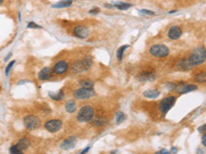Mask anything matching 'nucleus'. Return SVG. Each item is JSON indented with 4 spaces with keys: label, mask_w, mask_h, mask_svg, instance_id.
Instances as JSON below:
<instances>
[{
    "label": "nucleus",
    "mask_w": 206,
    "mask_h": 154,
    "mask_svg": "<svg viewBox=\"0 0 206 154\" xmlns=\"http://www.w3.org/2000/svg\"><path fill=\"white\" fill-rule=\"evenodd\" d=\"M187 61L193 67L199 66L206 61V48L204 46H197L190 54Z\"/></svg>",
    "instance_id": "1"
},
{
    "label": "nucleus",
    "mask_w": 206,
    "mask_h": 154,
    "mask_svg": "<svg viewBox=\"0 0 206 154\" xmlns=\"http://www.w3.org/2000/svg\"><path fill=\"white\" fill-rule=\"evenodd\" d=\"M94 115H95V110H94L93 107L86 105L82 107V108L79 109V111L77 112L76 119L79 122H88L92 120Z\"/></svg>",
    "instance_id": "2"
},
{
    "label": "nucleus",
    "mask_w": 206,
    "mask_h": 154,
    "mask_svg": "<svg viewBox=\"0 0 206 154\" xmlns=\"http://www.w3.org/2000/svg\"><path fill=\"white\" fill-rule=\"evenodd\" d=\"M93 64V61L91 58H85L83 60H79L73 63L72 65V71L74 73H82L89 70Z\"/></svg>",
    "instance_id": "3"
},
{
    "label": "nucleus",
    "mask_w": 206,
    "mask_h": 154,
    "mask_svg": "<svg viewBox=\"0 0 206 154\" xmlns=\"http://www.w3.org/2000/svg\"><path fill=\"white\" fill-rule=\"evenodd\" d=\"M150 54L156 58H166L170 54V51L164 44H155L150 48Z\"/></svg>",
    "instance_id": "4"
},
{
    "label": "nucleus",
    "mask_w": 206,
    "mask_h": 154,
    "mask_svg": "<svg viewBox=\"0 0 206 154\" xmlns=\"http://www.w3.org/2000/svg\"><path fill=\"white\" fill-rule=\"evenodd\" d=\"M175 102H176V98L174 96L166 97V98H164L163 100L159 103V110H160L164 115H165L167 112H168L172 107L174 106Z\"/></svg>",
    "instance_id": "5"
},
{
    "label": "nucleus",
    "mask_w": 206,
    "mask_h": 154,
    "mask_svg": "<svg viewBox=\"0 0 206 154\" xmlns=\"http://www.w3.org/2000/svg\"><path fill=\"white\" fill-rule=\"evenodd\" d=\"M95 96V90L94 88H87V87H82L77 88L73 92V97L76 100H87L92 97Z\"/></svg>",
    "instance_id": "6"
},
{
    "label": "nucleus",
    "mask_w": 206,
    "mask_h": 154,
    "mask_svg": "<svg viewBox=\"0 0 206 154\" xmlns=\"http://www.w3.org/2000/svg\"><path fill=\"white\" fill-rule=\"evenodd\" d=\"M24 125L25 127L27 129H30V130H34V129H37L40 127L41 125V121L40 119L38 118L37 116L35 115H27L24 118Z\"/></svg>",
    "instance_id": "7"
},
{
    "label": "nucleus",
    "mask_w": 206,
    "mask_h": 154,
    "mask_svg": "<svg viewBox=\"0 0 206 154\" xmlns=\"http://www.w3.org/2000/svg\"><path fill=\"white\" fill-rule=\"evenodd\" d=\"M72 35L79 39H87L90 36V30L83 25H77L72 29Z\"/></svg>",
    "instance_id": "8"
},
{
    "label": "nucleus",
    "mask_w": 206,
    "mask_h": 154,
    "mask_svg": "<svg viewBox=\"0 0 206 154\" xmlns=\"http://www.w3.org/2000/svg\"><path fill=\"white\" fill-rule=\"evenodd\" d=\"M63 122L60 119H49L44 123V129L49 133H57L62 129Z\"/></svg>",
    "instance_id": "9"
},
{
    "label": "nucleus",
    "mask_w": 206,
    "mask_h": 154,
    "mask_svg": "<svg viewBox=\"0 0 206 154\" xmlns=\"http://www.w3.org/2000/svg\"><path fill=\"white\" fill-rule=\"evenodd\" d=\"M198 87L196 84H187V83L184 82H179L178 84L175 85V92L178 93V95H182V93H187L190 92H193V90H196Z\"/></svg>",
    "instance_id": "10"
},
{
    "label": "nucleus",
    "mask_w": 206,
    "mask_h": 154,
    "mask_svg": "<svg viewBox=\"0 0 206 154\" xmlns=\"http://www.w3.org/2000/svg\"><path fill=\"white\" fill-rule=\"evenodd\" d=\"M69 64L67 61H59L55 64L53 71L56 75H63L68 71Z\"/></svg>",
    "instance_id": "11"
},
{
    "label": "nucleus",
    "mask_w": 206,
    "mask_h": 154,
    "mask_svg": "<svg viewBox=\"0 0 206 154\" xmlns=\"http://www.w3.org/2000/svg\"><path fill=\"white\" fill-rule=\"evenodd\" d=\"M167 35H168V38L171 39V40H177V39H179L181 37L182 30H181V28L179 27V26L173 25V26H171V27L169 28Z\"/></svg>",
    "instance_id": "12"
},
{
    "label": "nucleus",
    "mask_w": 206,
    "mask_h": 154,
    "mask_svg": "<svg viewBox=\"0 0 206 154\" xmlns=\"http://www.w3.org/2000/svg\"><path fill=\"white\" fill-rule=\"evenodd\" d=\"M77 143V138L75 136H72V137H69L68 139H66L65 141L61 143L60 145V148L62 150H71L76 146Z\"/></svg>",
    "instance_id": "13"
},
{
    "label": "nucleus",
    "mask_w": 206,
    "mask_h": 154,
    "mask_svg": "<svg viewBox=\"0 0 206 154\" xmlns=\"http://www.w3.org/2000/svg\"><path fill=\"white\" fill-rule=\"evenodd\" d=\"M53 73H54V71L52 68H49V67L43 68V69L38 73V79L41 80V81L51 79L52 76H53Z\"/></svg>",
    "instance_id": "14"
},
{
    "label": "nucleus",
    "mask_w": 206,
    "mask_h": 154,
    "mask_svg": "<svg viewBox=\"0 0 206 154\" xmlns=\"http://www.w3.org/2000/svg\"><path fill=\"white\" fill-rule=\"evenodd\" d=\"M91 121H92V124L94 125V126H98V127L105 126V125L107 124V119H106L105 117H103V116L93 117Z\"/></svg>",
    "instance_id": "15"
},
{
    "label": "nucleus",
    "mask_w": 206,
    "mask_h": 154,
    "mask_svg": "<svg viewBox=\"0 0 206 154\" xmlns=\"http://www.w3.org/2000/svg\"><path fill=\"white\" fill-rule=\"evenodd\" d=\"M156 78V74L153 72H143L138 75V80L139 81H153Z\"/></svg>",
    "instance_id": "16"
},
{
    "label": "nucleus",
    "mask_w": 206,
    "mask_h": 154,
    "mask_svg": "<svg viewBox=\"0 0 206 154\" xmlns=\"http://www.w3.org/2000/svg\"><path fill=\"white\" fill-rule=\"evenodd\" d=\"M72 3H73L72 0H63V1H59V2H57V3H54L52 5V7H53V8H56V9L66 8V7L71 6Z\"/></svg>",
    "instance_id": "17"
},
{
    "label": "nucleus",
    "mask_w": 206,
    "mask_h": 154,
    "mask_svg": "<svg viewBox=\"0 0 206 154\" xmlns=\"http://www.w3.org/2000/svg\"><path fill=\"white\" fill-rule=\"evenodd\" d=\"M15 145H17L22 151H25L30 147L31 143H30L29 139H27V138L24 137V138H22V139H20L19 141H18V143Z\"/></svg>",
    "instance_id": "18"
},
{
    "label": "nucleus",
    "mask_w": 206,
    "mask_h": 154,
    "mask_svg": "<svg viewBox=\"0 0 206 154\" xmlns=\"http://www.w3.org/2000/svg\"><path fill=\"white\" fill-rule=\"evenodd\" d=\"M177 68H178L179 70H181V71H187V70H190L194 67L190 64V62L187 61V59H184L177 63Z\"/></svg>",
    "instance_id": "19"
},
{
    "label": "nucleus",
    "mask_w": 206,
    "mask_h": 154,
    "mask_svg": "<svg viewBox=\"0 0 206 154\" xmlns=\"http://www.w3.org/2000/svg\"><path fill=\"white\" fill-rule=\"evenodd\" d=\"M113 5H114V8L120 9V10H127V9L131 8V7L133 6L132 3H129V2H123V1L116 2Z\"/></svg>",
    "instance_id": "20"
},
{
    "label": "nucleus",
    "mask_w": 206,
    "mask_h": 154,
    "mask_svg": "<svg viewBox=\"0 0 206 154\" xmlns=\"http://www.w3.org/2000/svg\"><path fill=\"white\" fill-rule=\"evenodd\" d=\"M143 96L148 99H156L160 96V92L157 90H147L143 93Z\"/></svg>",
    "instance_id": "21"
},
{
    "label": "nucleus",
    "mask_w": 206,
    "mask_h": 154,
    "mask_svg": "<svg viewBox=\"0 0 206 154\" xmlns=\"http://www.w3.org/2000/svg\"><path fill=\"white\" fill-rule=\"evenodd\" d=\"M76 108L77 106L74 101H68L66 103V105H65V109H66V111L68 113H73V112L76 111Z\"/></svg>",
    "instance_id": "22"
},
{
    "label": "nucleus",
    "mask_w": 206,
    "mask_h": 154,
    "mask_svg": "<svg viewBox=\"0 0 206 154\" xmlns=\"http://www.w3.org/2000/svg\"><path fill=\"white\" fill-rule=\"evenodd\" d=\"M194 80L198 83H206V71L197 73L194 76Z\"/></svg>",
    "instance_id": "23"
},
{
    "label": "nucleus",
    "mask_w": 206,
    "mask_h": 154,
    "mask_svg": "<svg viewBox=\"0 0 206 154\" xmlns=\"http://www.w3.org/2000/svg\"><path fill=\"white\" fill-rule=\"evenodd\" d=\"M49 97H51V99H53V100H55V101H62L65 98L63 90H59L57 93H49Z\"/></svg>",
    "instance_id": "24"
},
{
    "label": "nucleus",
    "mask_w": 206,
    "mask_h": 154,
    "mask_svg": "<svg viewBox=\"0 0 206 154\" xmlns=\"http://www.w3.org/2000/svg\"><path fill=\"white\" fill-rule=\"evenodd\" d=\"M129 48V45H123V46H120V48L118 49V51H117V57H118V59L120 60V61H122L123 60V56H124V53L125 51Z\"/></svg>",
    "instance_id": "25"
},
{
    "label": "nucleus",
    "mask_w": 206,
    "mask_h": 154,
    "mask_svg": "<svg viewBox=\"0 0 206 154\" xmlns=\"http://www.w3.org/2000/svg\"><path fill=\"white\" fill-rule=\"evenodd\" d=\"M79 84L82 85V87H87V88H92L94 85V82L90 79H83L79 82Z\"/></svg>",
    "instance_id": "26"
},
{
    "label": "nucleus",
    "mask_w": 206,
    "mask_h": 154,
    "mask_svg": "<svg viewBox=\"0 0 206 154\" xmlns=\"http://www.w3.org/2000/svg\"><path fill=\"white\" fill-rule=\"evenodd\" d=\"M124 120H126V115H125L123 112L120 111L118 113V115H117V123L120 124V123H122Z\"/></svg>",
    "instance_id": "27"
},
{
    "label": "nucleus",
    "mask_w": 206,
    "mask_h": 154,
    "mask_svg": "<svg viewBox=\"0 0 206 154\" xmlns=\"http://www.w3.org/2000/svg\"><path fill=\"white\" fill-rule=\"evenodd\" d=\"M9 152L12 154H20L22 153V150H21L17 145H12V147L9 148Z\"/></svg>",
    "instance_id": "28"
},
{
    "label": "nucleus",
    "mask_w": 206,
    "mask_h": 154,
    "mask_svg": "<svg viewBox=\"0 0 206 154\" xmlns=\"http://www.w3.org/2000/svg\"><path fill=\"white\" fill-rule=\"evenodd\" d=\"M138 11H139V14L145 15H157L155 11H152V10H148V9H139Z\"/></svg>",
    "instance_id": "29"
},
{
    "label": "nucleus",
    "mask_w": 206,
    "mask_h": 154,
    "mask_svg": "<svg viewBox=\"0 0 206 154\" xmlns=\"http://www.w3.org/2000/svg\"><path fill=\"white\" fill-rule=\"evenodd\" d=\"M27 27L29 28V29H41V26H39V25H37L36 24V23H34V22H30L29 24L27 25Z\"/></svg>",
    "instance_id": "30"
},
{
    "label": "nucleus",
    "mask_w": 206,
    "mask_h": 154,
    "mask_svg": "<svg viewBox=\"0 0 206 154\" xmlns=\"http://www.w3.org/2000/svg\"><path fill=\"white\" fill-rule=\"evenodd\" d=\"M15 61H12V62H9V64L7 65L6 68H5V75H8V74H9L10 69H12V66H14V65H15Z\"/></svg>",
    "instance_id": "31"
},
{
    "label": "nucleus",
    "mask_w": 206,
    "mask_h": 154,
    "mask_svg": "<svg viewBox=\"0 0 206 154\" xmlns=\"http://www.w3.org/2000/svg\"><path fill=\"white\" fill-rule=\"evenodd\" d=\"M99 12H100V8H99V7H94V8H92L90 11H89V14L90 15H97V14H99Z\"/></svg>",
    "instance_id": "32"
},
{
    "label": "nucleus",
    "mask_w": 206,
    "mask_h": 154,
    "mask_svg": "<svg viewBox=\"0 0 206 154\" xmlns=\"http://www.w3.org/2000/svg\"><path fill=\"white\" fill-rule=\"evenodd\" d=\"M198 130H199L200 133H202V134H204V133H206V123L205 124H203L201 125V126L198 129Z\"/></svg>",
    "instance_id": "33"
},
{
    "label": "nucleus",
    "mask_w": 206,
    "mask_h": 154,
    "mask_svg": "<svg viewBox=\"0 0 206 154\" xmlns=\"http://www.w3.org/2000/svg\"><path fill=\"white\" fill-rule=\"evenodd\" d=\"M202 144L204 147H206V133L202 135Z\"/></svg>",
    "instance_id": "34"
},
{
    "label": "nucleus",
    "mask_w": 206,
    "mask_h": 154,
    "mask_svg": "<svg viewBox=\"0 0 206 154\" xmlns=\"http://www.w3.org/2000/svg\"><path fill=\"white\" fill-rule=\"evenodd\" d=\"M104 7H105V8H108V9H111V8H114V5L113 4L105 3V4H104Z\"/></svg>",
    "instance_id": "35"
},
{
    "label": "nucleus",
    "mask_w": 206,
    "mask_h": 154,
    "mask_svg": "<svg viewBox=\"0 0 206 154\" xmlns=\"http://www.w3.org/2000/svg\"><path fill=\"white\" fill-rule=\"evenodd\" d=\"M89 149H90V147H88V148H86V149H83V150L82 151V154H83V153H87L88 151H89Z\"/></svg>",
    "instance_id": "36"
},
{
    "label": "nucleus",
    "mask_w": 206,
    "mask_h": 154,
    "mask_svg": "<svg viewBox=\"0 0 206 154\" xmlns=\"http://www.w3.org/2000/svg\"><path fill=\"white\" fill-rule=\"evenodd\" d=\"M10 56H12V53H9L8 54H7V56H6V58H5V59H4V61H5V62H6V61H7V60H8V59L10 58Z\"/></svg>",
    "instance_id": "37"
},
{
    "label": "nucleus",
    "mask_w": 206,
    "mask_h": 154,
    "mask_svg": "<svg viewBox=\"0 0 206 154\" xmlns=\"http://www.w3.org/2000/svg\"><path fill=\"white\" fill-rule=\"evenodd\" d=\"M3 2H4V0H0V5L3 4Z\"/></svg>",
    "instance_id": "38"
}]
</instances>
